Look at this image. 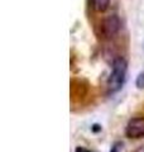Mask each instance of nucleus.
<instances>
[{
  "instance_id": "obj_2",
  "label": "nucleus",
  "mask_w": 144,
  "mask_h": 152,
  "mask_svg": "<svg viewBox=\"0 0 144 152\" xmlns=\"http://www.w3.org/2000/svg\"><path fill=\"white\" fill-rule=\"evenodd\" d=\"M125 136L132 140H139L142 137H144V117L132 118L127 123Z\"/></svg>"
},
{
  "instance_id": "obj_6",
  "label": "nucleus",
  "mask_w": 144,
  "mask_h": 152,
  "mask_svg": "<svg viewBox=\"0 0 144 152\" xmlns=\"http://www.w3.org/2000/svg\"><path fill=\"white\" fill-rule=\"evenodd\" d=\"M123 146V143H120V142H116L113 147H111V151L110 152H119V150H120V147Z\"/></svg>"
},
{
  "instance_id": "obj_7",
  "label": "nucleus",
  "mask_w": 144,
  "mask_h": 152,
  "mask_svg": "<svg viewBox=\"0 0 144 152\" xmlns=\"http://www.w3.org/2000/svg\"><path fill=\"white\" fill-rule=\"evenodd\" d=\"M75 152H92V151H91V150H87V148H85V147H76Z\"/></svg>"
},
{
  "instance_id": "obj_3",
  "label": "nucleus",
  "mask_w": 144,
  "mask_h": 152,
  "mask_svg": "<svg viewBox=\"0 0 144 152\" xmlns=\"http://www.w3.org/2000/svg\"><path fill=\"white\" fill-rule=\"evenodd\" d=\"M121 23L120 19L116 15H110L108 18H105L101 23V33L104 37H113L119 32Z\"/></svg>"
},
{
  "instance_id": "obj_5",
  "label": "nucleus",
  "mask_w": 144,
  "mask_h": 152,
  "mask_svg": "<svg viewBox=\"0 0 144 152\" xmlns=\"http://www.w3.org/2000/svg\"><path fill=\"white\" fill-rule=\"evenodd\" d=\"M135 85L138 89H144V72L138 75V77L135 80Z\"/></svg>"
},
{
  "instance_id": "obj_1",
  "label": "nucleus",
  "mask_w": 144,
  "mask_h": 152,
  "mask_svg": "<svg viewBox=\"0 0 144 152\" xmlns=\"http://www.w3.org/2000/svg\"><path fill=\"white\" fill-rule=\"evenodd\" d=\"M127 71H128V62L123 57H118L113 61L111 72L108 79V93L114 94L118 93L123 88L127 79Z\"/></svg>"
},
{
  "instance_id": "obj_4",
  "label": "nucleus",
  "mask_w": 144,
  "mask_h": 152,
  "mask_svg": "<svg viewBox=\"0 0 144 152\" xmlns=\"http://www.w3.org/2000/svg\"><path fill=\"white\" fill-rule=\"evenodd\" d=\"M110 0H91V5H92L95 12L103 13L109 8Z\"/></svg>"
},
{
  "instance_id": "obj_8",
  "label": "nucleus",
  "mask_w": 144,
  "mask_h": 152,
  "mask_svg": "<svg viewBox=\"0 0 144 152\" xmlns=\"http://www.w3.org/2000/svg\"><path fill=\"white\" fill-rule=\"evenodd\" d=\"M134 152H144V145H143V146H139Z\"/></svg>"
}]
</instances>
